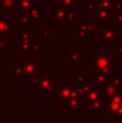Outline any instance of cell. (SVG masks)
<instances>
[{
	"instance_id": "1",
	"label": "cell",
	"mask_w": 122,
	"mask_h": 123,
	"mask_svg": "<svg viewBox=\"0 0 122 123\" xmlns=\"http://www.w3.org/2000/svg\"><path fill=\"white\" fill-rule=\"evenodd\" d=\"M75 91L76 89L73 83H55V87H54L52 95L58 100L60 104H63L64 102L73 97Z\"/></svg>"
},
{
	"instance_id": "2",
	"label": "cell",
	"mask_w": 122,
	"mask_h": 123,
	"mask_svg": "<svg viewBox=\"0 0 122 123\" xmlns=\"http://www.w3.org/2000/svg\"><path fill=\"white\" fill-rule=\"evenodd\" d=\"M18 66L22 71V79H28L32 78L38 74L39 69V60H26V58H21L18 61Z\"/></svg>"
},
{
	"instance_id": "3",
	"label": "cell",
	"mask_w": 122,
	"mask_h": 123,
	"mask_svg": "<svg viewBox=\"0 0 122 123\" xmlns=\"http://www.w3.org/2000/svg\"><path fill=\"white\" fill-rule=\"evenodd\" d=\"M93 66L95 69L102 70L105 72H111L114 61L110 54H96L93 56Z\"/></svg>"
},
{
	"instance_id": "4",
	"label": "cell",
	"mask_w": 122,
	"mask_h": 123,
	"mask_svg": "<svg viewBox=\"0 0 122 123\" xmlns=\"http://www.w3.org/2000/svg\"><path fill=\"white\" fill-rule=\"evenodd\" d=\"M55 87L53 74H41V81L39 85V93L40 94H52Z\"/></svg>"
},
{
	"instance_id": "5",
	"label": "cell",
	"mask_w": 122,
	"mask_h": 123,
	"mask_svg": "<svg viewBox=\"0 0 122 123\" xmlns=\"http://www.w3.org/2000/svg\"><path fill=\"white\" fill-rule=\"evenodd\" d=\"M88 19H80L73 27V40H83L89 37Z\"/></svg>"
},
{
	"instance_id": "6",
	"label": "cell",
	"mask_w": 122,
	"mask_h": 123,
	"mask_svg": "<svg viewBox=\"0 0 122 123\" xmlns=\"http://www.w3.org/2000/svg\"><path fill=\"white\" fill-rule=\"evenodd\" d=\"M15 34V23L9 15L0 14V36H13Z\"/></svg>"
},
{
	"instance_id": "7",
	"label": "cell",
	"mask_w": 122,
	"mask_h": 123,
	"mask_svg": "<svg viewBox=\"0 0 122 123\" xmlns=\"http://www.w3.org/2000/svg\"><path fill=\"white\" fill-rule=\"evenodd\" d=\"M70 9H67L61 4H55L53 6V24L56 26H61L65 24V19Z\"/></svg>"
},
{
	"instance_id": "8",
	"label": "cell",
	"mask_w": 122,
	"mask_h": 123,
	"mask_svg": "<svg viewBox=\"0 0 122 123\" xmlns=\"http://www.w3.org/2000/svg\"><path fill=\"white\" fill-rule=\"evenodd\" d=\"M110 74H111V72H105L94 68V70H93V86L104 89L105 85L109 82Z\"/></svg>"
},
{
	"instance_id": "9",
	"label": "cell",
	"mask_w": 122,
	"mask_h": 123,
	"mask_svg": "<svg viewBox=\"0 0 122 123\" xmlns=\"http://www.w3.org/2000/svg\"><path fill=\"white\" fill-rule=\"evenodd\" d=\"M102 42L104 45H108V44H114L117 45L118 44V39H117V34L114 29V26L107 25L104 27V32H103V39H102Z\"/></svg>"
},
{
	"instance_id": "10",
	"label": "cell",
	"mask_w": 122,
	"mask_h": 123,
	"mask_svg": "<svg viewBox=\"0 0 122 123\" xmlns=\"http://www.w3.org/2000/svg\"><path fill=\"white\" fill-rule=\"evenodd\" d=\"M61 105L69 113H77L80 109H82L84 107V103L78 97H71L70 99L66 100V102H64Z\"/></svg>"
},
{
	"instance_id": "11",
	"label": "cell",
	"mask_w": 122,
	"mask_h": 123,
	"mask_svg": "<svg viewBox=\"0 0 122 123\" xmlns=\"http://www.w3.org/2000/svg\"><path fill=\"white\" fill-rule=\"evenodd\" d=\"M92 16H93V19H94V21H96L99 25L105 27V26L108 24V21L111 19V10H110V9L99 8Z\"/></svg>"
},
{
	"instance_id": "12",
	"label": "cell",
	"mask_w": 122,
	"mask_h": 123,
	"mask_svg": "<svg viewBox=\"0 0 122 123\" xmlns=\"http://www.w3.org/2000/svg\"><path fill=\"white\" fill-rule=\"evenodd\" d=\"M0 9L9 16L14 15L15 11L18 10V0H3L0 2Z\"/></svg>"
},
{
	"instance_id": "13",
	"label": "cell",
	"mask_w": 122,
	"mask_h": 123,
	"mask_svg": "<svg viewBox=\"0 0 122 123\" xmlns=\"http://www.w3.org/2000/svg\"><path fill=\"white\" fill-rule=\"evenodd\" d=\"M83 53L84 51L82 49H69L68 50V64H83Z\"/></svg>"
},
{
	"instance_id": "14",
	"label": "cell",
	"mask_w": 122,
	"mask_h": 123,
	"mask_svg": "<svg viewBox=\"0 0 122 123\" xmlns=\"http://www.w3.org/2000/svg\"><path fill=\"white\" fill-rule=\"evenodd\" d=\"M88 27H89V34L96 36L98 40L102 41L103 39V32H104V27L99 25L96 21H88Z\"/></svg>"
},
{
	"instance_id": "15",
	"label": "cell",
	"mask_w": 122,
	"mask_h": 123,
	"mask_svg": "<svg viewBox=\"0 0 122 123\" xmlns=\"http://www.w3.org/2000/svg\"><path fill=\"white\" fill-rule=\"evenodd\" d=\"M105 97L104 96V89L103 87H97V86H92V89L90 90V92L88 93L85 97V104L91 102H94V100H97L99 98Z\"/></svg>"
},
{
	"instance_id": "16",
	"label": "cell",
	"mask_w": 122,
	"mask_h": 123,
	"mask_svg": "<svg viewBox=\"0 0 122 123\" xmlns=\"http://www.w3.org/2000/svg\"><path fill=\"white\" fill-rule=\"evenodd\" d=\"M35 39V31L30 28H23L19 30L18 43H30Z\"/></svg>"
},
{
	"instance_id": "17",
	"label": "cell",
	"mask_w": 122,
	"mask_h": 123,
	"mask_svg": "<svg viewBox=\"0 0 122 123\" xmlns=\"http://www.w3.org/2000/svg\"><path fill=\"white\" fill-rule=\"evenodd\" d=\"M44 53V45L42 43H40V40L39 39H34L30 43L29 50H28V54L30 55H42Z\"/></svg>"
},
{
	"instance_id": "18",
	"label": "cell",
	"mask_w": 122,
	"mask_h": 123,
	"mask_svg": "<svg viewBox=\"0 0 122 123\" xmlns=\"http://www.w3.org/2000/svg\"><path fill=\"white\" fill-rule=\"evenodd\" d=\"M104 99L105 97L99 98L94 102L88 103V112L89 113H102L104 107Z\"/></svg>"
},
{
	"instance_id": "19",
	"label": "cell",
	"mask_w": 122,
	"mask_h": 123,
	"mask_svg": "<svg viewBox=\"0 0 122 123\" xmlns=\"http://www.w3.org/2000/svg\"><path fill=\"white\" fill-rule=\"evenodd\" d=\"M89 83L88 74H73V85L75 89H79L80 86Z\"/></svg>"
},
{
	"instance_id": "20",
	"label": "cell",
	"mask_w": 122,
	"mask_h": 123,
	"mask_svg": "<svg viewBox=\"0 0 122 123\" xmlns=\"http://www.w3.org/2000/svg\"><path fill=\"white\" fill-rule=\"evenodd\" d=\"M28 15L38 21H42L44 18V6L42 4L40 6H34L28 12Z\"/></svg>"
},
{
	"instance_id": "21",
	"label": "cell",
	"mask_w": 122,
	"mask_h": 123,
	"mask_svg": "<svg viewBox=\"0 0 122 123\" xmlns=\"http://www.w3.org/2000/svg\"><path fill=\"white\" fill-rule=\"evenodd\" d=\"M35 6L32 0H18V13L19 15H28L29 10Z\"/></svg>"
},
{
	"instance_id": "22",
	"label": "cell",
	"mask_w": 122,
	"mask_h": 123,
	"mask_svg": "<svg viewBox=\"0 0 122 123\" xmlns=\"http://www.w3.org/2000/svg\"><path fill=\"white\" fill-rule=\"evenodd\" d=\"M82 9H83L84 11H86L89 15H93L99 9L98 1H97V0H94V1L84 0V1L82 2Z\"/></svg>"
},
{
	"instance_id": "23",
	"label": "cell",
	"mask_w": 122,
	"mask_h": 123,
	"mask_svg": "<svg viewBox=\"0 0 122 123\" xmlns=\"http://www.w3.org/2000/svg\"><path fill=\"white\" fill-rule=\"evenodd\" d=\"M40 21L29 16V15H21L19 17V25L23 26L24 28H29L31 25H39Z\"/></svg>"
},
{
	"instance_id": "24",
	"label": "cell",
	"mask_w": 122,
	"mask_h": 123,
	"mask_svg": "<svg viewBox=\"0 0 122 123\" xmlns=\"http://www.w3.org/2000/svg\"><path fill=\"white\" fill-rule=\"evenodd\" d=\"M122 93V89H119V87H116L114 85L107 84L105 85L104 87V96L105 97H111V96H115V95H118V94H121Z\"/></svg>"
},
{
	"instance_id": "25",
	"label": "cell",
	"mask_w": 122,
	"mask_h": 123,
	"mask_svg": "<svg viewBox=\"0 0 122 123\" xmlns=\"http://www.w3.org/2000/svg\"><path fill=\"white\" fill-rule=\"evenodd\" d=\"M109 84L114 85L116 87L122 89V74H110V79H109Z\"/></svg>"
},
{
	"instance_id": "26",
	"label": "cell",
	"mask_w": 122,
	"mask_h": 123,
	"mask_svg": "<svg viewBox=\"0 0 122 123\" xmlns=\"http://www.w3.org/2000/svg\"><path fill=\"white\" fill-rule=\"evenodd\" d=\"M38 39L40 41L44 39L53 40L54 39V30L53 29H40L38 32Z\"/></svg>"
},
{
	"instance_id": "27",
	"label": "cell",
	"mask_w": 122,
	"mask_h": 123,
	"mask_svg": "<svg viewBox=\"0 0 122 123\" xmlns=\"http://www.w3.org/2000/svg\"><path fill=\"white\" fill-rule=\"evenodd\" d=\"M78 19V11L76 9H71L70 11L68 12L66 16V19H65V24L64 26H67V25H70V24H73Z\"/></svg>"
},
{
	"instance_id": "28",
	"label": "cell",
	"mask_w": 122,
	"mask_h": 123,
	"mask_svg": "<svg viewBox=\"0 0 122 123\" xmlns=\"http://www.w3.org/2000/svg\"><path fill=\"white\" fill-rule=\"evenodd\" d=\"M30 82L28 84V89L30 90H38L39 85H40V81H41V74H37L36 76H34L32 78L29 79Z\"/></svg>"
},
{
	"instance_id": "29",
	"label": "cell",
	"mask_w": 122,
	"mask_h": 123,
	"mask_svg": "<svg viewBox=\"0 0 122 123\" xmlns=\"http://www.w3.org/2000/svg\"><path fill=\"white\" fill-rule=\"evenodd\" d=\"M9 72H10L11 74H13L16 80L22 79V71H21V68H19L18 65L10 64V65H9Z\"/></svg>"
},
{
	"instance_id": "30",
	"label": "cell",
	"mask_w": 122,
	"mask_h": 123,
	"mask_svg": "<svg viewBox=\"0 0 122 123\" xmlns=\"http://www.w3.org/2000/svg\"><path fill=\"white\" fill-rule=\"evenodd\" d=\"M111 16L116 14H121L122 13V1H117V0H114V3H112L111 6Z\"/></svg>"
},
{
	"instance_id": "31",
	"label": "cell",
	"mask_w": 122,
	"mask_h": 123,
	"mask_svg": "<svg viewBox=\"0 0 122 123\" xmlns=\"http://www.w3.org/2000/svg\"><path fill=\"white\" fill-rule=\"evenodd\" d=\"M78 1H79V0H58V4H61V6L71 10V9H73L76 6H78V3H79Z\"/></svg>"
},
{
	"instance_id": "32",
	"label": "cell",
	"mask_w": 122,
	"mask_h": 123,
	"mask_svg": "<svg viewBox=\"0 0 122 123\" xmlns=\"http://www.w3.org/2000/svg\"><path fill=\"white\" fill-rule=\"evenodd\" d=\"M10 49V40L6 38V36H0V50Z\"/></svg>"
},
{
	"instance_id": "33",
	"label": "cell",
	"mask_w": 122,
	"mask_h": 123,
	"mask_svg": "<svg viewBox=\"0 0 122 123\" xmlns=\"http://www.w3.org/2000/svg\"><path fill=\"white\" fill-rule=\"evenodd\" d=\"M99 4V8L102 9H111L114 0H97Z\"/></svg>"
},
{
	"instance_id": "34",
	"label": "cell",
	"mask_w": 122,
	"mask_h": 123,
	"mask_svg": "<svg viewBox=\"0 0 122 123\" xmlns=\"http://www.w3.org/2000/svg\"><path fill=\"white\" fill-rule=\"evenodd\" d=\"M112 54H116L117 58H118V60H121L122 58V43L121 44H117L116 49L112 50Z\"/></svg>"
},
{
	"instance_id": "35",
	"label": "cell",
	"mask_w": 122,
	"mask_h": 123,
	"mask_svg": "<svg viewBox=\"0 0 122 123\" xmlns=\"http://www.w3.org/2000/svg\"><path fill=\"white\" fill-rule=\"evenodd\" d=\"M111 21H112V25H120V24H122V13L111 16Z\"/></svg>"
},
{
	"instance_id": "36",
	"label": "cell",
	"mask_w": 122,
	"mask_h": 123,
	"mask_svg": "<svg viewBox=\"0 0 122 123\" xmlns=\"http://www.w3.org/2000/svg\"><path fill=\"white\" fill-rule=\"evenodd\" d=\"M114 26V29L116 31L117 36H122V24L120 25H112Z\"/></svg>"
},
{
	"instance_id": "37",
	"label": "cell",
	"mask_w": 122,
	"mask_h": 123,
	"mask_svg": "<svg viewBox=\"0 0 122 123\" xmlns=\"http://www.w3.org/2000/svg\"><path fill=\"white\" fill-rule=\"evenodd\" d=\"M6 78V70L3 68H0V81Z\"/></svg>"
},
{
	"instance_id": "38",
	"label": "cell",
	"mask_w": 122,
	"mask_h": 123,
	"mask_svg": "<svg viewBox=\"0 0 122 123\" xmlns=\"http://www.w3.org/2000/svg\"><path fill=\"white\" fill-rule=\"evenodd\" d=\"M32 1H34V2H37V1H39V0H32Z\"/></svg>"
},
{
	"instance_id": "39",
	"label": "cell",
	"mask_w": 122,
	"mask_h": 123,
	"mask_svg": "<svg viewBox=\"0 0 122 123\" xmlns=\"http://www.w3.org/2000/svg\"><path fill=\"white\" fill-rule=\"evenodd\" d=\"M121 108H122V103H121Z\"/></svg>"
}]
</instances>
